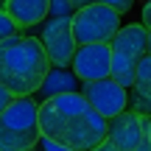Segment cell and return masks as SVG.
Wrapping results in <instances>:
<instances>
[{
  "instance_id": "cell-20",
  "label": "cell",
  "mask_w": 151,
  "mask_h": 151,
  "mask_svg": "<svg viewBox=\"0 0 151 151\" xmlns=\"http://www.w3.org/2000/svg\"><path fill=\"white\" fill-rule=\"evenodd\" d=\"M95 0H73V9L76 11H81V9H87V6H92Z\"/></svg>"
},
{
  "instance_id": "cell-10",
  "label": "cell",
  "mask_w": 151,
  "mask_h": 151,
  "mask_svg": "<svg viewBox=\"0 0 151 151\" xmlns=\"http://www.w3.org/2000/svg\"><path fill=\"white\" fill-rule=\"evenodd\" d=\"M3 11H9L20 28H34L50 17V0H6Z\"/></svg>"
},
{
  "instance_id": "cell-6",
  "label": "cell",
  "mask_w": 151,
  "mask_h": 151,
  "mask_svg": "<svg viewBox=\"0 0 151 151\" xmlns=\"http://www.w3.org/2000/svg\"><path fill=\"white\" fill-rule=\"evenodd\" d=\"M39 42L45 45L53 67H70L78 50L73 34V17H48L39 28Z\"/></svg>"
},
{
  "instance_id": "cell-16",
  "label": "cell",
  "mask_w": 151,
  "mask_h": 151,
  "mask_svg": "<svg viewBox=\"0 0 151 151\" xmlns=\"http://www.w3.org/2000/svg\"><path fill=\"white\" fill-rule=\"evenodd\" d=\"M95 3H104V6H109V9H115V11H120V14H126V11L134 6V0H95Z\"/></svg>"
},
{
  "instance_id": "cell-1",
  "label": "cell",
  "mask_w": 151,
  "mask_h": 151,
  "mask_svg": "<svg viewBox=\"0 0 151 151\" xmlns=\"http://www.w3.org/2000/svg\"><path fill=\"white\" fill-rule=\"evenodd\" d=\"M39 126L45 137L65 143L73 151H92L109 140V120L98 115L81 92L39 101Z\"/></svg>"
},
{
  "instance_id": "cell-8",
  "label": "cell",
  "mask_w": 151,
  "mask_h": 151,
  "mask_svg": "<svg viewBox=\"0 0 151 151\" xmlns=\"http://www.w3.org/2000/svg\"><path fill=\"white\" fill-rule=\"evenodd\" d=\"M70 67H73V73L81 78V84H87V81H101V78H112V45L109 42L78 45Z\"/></svg>"
},
{
  "instance_id": "cell-4",
  "label": "cell",
  "mask_w": 151,
  "mask_h": 151,
  "mask_svg": "<svg viewBox=\"0 0 151 151\" xmlns=\"http://www.w3.org/2000/svg\"><path fill=\"white\" fill-rule=\"evenodd\" d=\"M109 45H112V78L120 87L132 90L137 81L140 62L148 56V28L143 22H129Z\"/></svg>"
},
{
  "instance_id": "cell-14",
  "label": "cell",
  "mask_w": 151,
  "mask_h": 151,
  "mask_svg": "<svg viewBox=\"0 0 151 151\" xmlns=\"http://www.w3.org/2000/svg\"><path fill=\"white\" fill-rule=\"evenodd\" d=\"M50 17H76L73 0H50Z\"/></svg>"
},
{
  "instance_id": "cell-23",
  "label": "cell",
  "mask_w": 151,
  "mask_h": 151,
  "mask_svg": "<svg viewBox=\"0 0 151 151\" xmlns=\"http://www.w3.org/2000/svg\"><path fill=\"white\" fill-rule=\"evenodd\" d=\"M148 140H151V118H148Z\"/></svg>"
},
{
  "instance_id": "cell-12",
  "label": "cell",
  "mask_w": 151,
  "mask_h": 151,
  "mask_svg": "<svg viewBox=\"0 0 151 151\" xmlns=\"http://www.w3.org/2000/svg\"><path fill=\"white\" fill-rule=\"evenodd\" d=\"M129 109L151 118V56H146V59L140 62L137 81L129 90Z\"/></svg>"
},
{
  "instance_id": "cell-15",
  "label": "cell",
  "mask_w": 151,
  "mask_h": 151,
  "mask_svg": "<svg viewBox=\"0 0 151 151\" xmlns=\"http://www.w3.org/2000/svg\"><path fill=\"white\" fill-rule=\"evenodd\" d=\"M37 151H73V148H70V146H65V143H56V140H50V137H45V134H42V140H39Z\"/></svg>"
},
{
  "instance_id": "cell-22",
  "label": "cell",
  "mask_w": 151,
  "mask_h": 151,
  "mask_svg": "<svg viewBox=\"0 0 151 151\" xmlns=\"http://www.w3.org/2000/svg\"><path fill=\"white\" fill-rule=\"evenodd\" d=\"M148 56H151V28H148Z\"/></svg>"
},
{
  "instance_id": "cell-5",
  "label": "cell",
  "mask_w": 151,
  "mask_h": 151,
  "mask_svg": "<svg viewBox=\"0 0 151 151\" xmlns=\"http://www.w3.org/2000/svg\"><path fill=\"white\" fill-rule=\"evenodd\" d=\"M120 11L109 9L104 3H92L87 9L76 11L73 17V34L78 45H98V42H112L120 31Z\"/></svg>"
},
{
  "instance_id": "cell-3",
  "label": "cell",
  "mask_w": 151,
  "mask_h": 151,
  "mask_svg": "<svg viewBox=\"0 0 151 151\" xmlns=\"http://www.w3.org/2000/svg\"><path fill=\"white\" fill-rule=\"evenodd\" d=\"M42 140L39 104L22 95L9 109H0V151H37Z\"/></svg>"
},
{
  "instance_id": "cell-9",
  "label": "cell",
  "mask_w": 151,
  "mask_h": 151,
  "mask_svg": "<svg viewBox=\"0 0 151 151\" xmlns=\"http://www.w3.org/2000/svg\"><path fill=\"white\" fill-rule=\"evenodd\" d=\"M146 134H148V115H140L134 109H126L109 120V140L126 151H134Z\"/></svg>"
},
{
  "instance_id": "cell-17",
  "label": "cell",
  "mask_w": 151,
  "mask_h": 151,
  "mask_svg": "<svg viewBox=\"0 0 151 151\" xmlns=\"http://www.w3.org/2000/svg\"><path fill=\"white\" fill-rule=\"evenodd\" d=\"M17 101V95L9 90V87H0V109H9L11 104Z\"/></svg>"
},
{
  "instance_id": "cell-13",
  "label": "cell",
  "mask_w": 151,
  "mask_h": 151,
  "mask_svg": "<svg viewBox=\"0 0 151 151\" xmlns=\"http://www.w3.org/2000/svg\"><path fill=\"white\" fill-rule=\"evenodd\" d=\"M20 25H17V20L9 14V11L0 9V39H11V37H20Z\"/></svg>"
},
{
  "instance_id": "cell-24",
  "label": "cell",
  "mask_w": 151,
  "mask_h": 151,
  "mask_svg": "<svg viewBox=\"0 0 151 151\" xmlns=\"http://www.w3.org/2000/svg\"><path fill=\"white\" fill-rule=\"evenodd\" d=\"M3 3H6V0H3Z\"/></svg>"
},
{
  "instance_id": "cell-19",
  "label": "cell",
  "mask_w": 151,
  "mask_h": 151,
  "mask_svg": "<svg viewBox=\"0 0 151 151\" xmlns=\"http://www.w3.org/2000/svg\"><path fill=\"white\" fill-rule=\"evenodd\" d=\"M143 25H146V28H151V0H148L146 6H143Z\"/></svg>"
},
{
  "instance_id": "cell-7",
  "label": "cell",
  "mask_w": 151,
  "mask_h": 151,
  "mask_svg": "<svg viewBox=\"0 0 151 151\" xmlns=\"http://www.w3.org/2000/svg\"><path fill=\"white\" fill-rule=\"evenodd\" d=\"M81 95L90 101V106L106 120L118 118L120 112L129 109V90L120 87L115 78H101V81H87L81 84Z\"/></svg>"
},
{
  "instance_id": "cell-21",
  "label": "cell",
  "mask_w": 151,
  "mask_h": 151,
  "mask_svg": "<svg viewBox=\"0 0 151 151\" xmlns=\"http://www.w3.org/2000/svg\"><path fill=\"white\" fill-rule=\"evenodd\" d=\"M134 151H151V140H148V134L143 137V143H140V146H137Z\"/></svg>"
},
{
  "instance_id": "cell-2",
  "label": "cell",
  "mask_w": 151,
  "mask_h": 151,
  "mask_svg": "<svg viewBox=\"0 0 151 151\" xmlns=\"http://www.w3.org/2000/svg\"><path fill=\"white\" fill-rule=\"evenodd\" d=\"M50 67V56L39 37L0 39V87H9L17 98L37 95Z\"/></svg>"
},
{
  "instance_id": "cell-11",
  "label": "cell",
  "mask_w": 151,
  "mask_h": 151,
  "mask_svg": "<svg viewBox=\"0 0 151 151\" xmlns=\"http://www.w3.org/2000/svg\"><path fill=\"white\" fill-rule=\"evenodd\" d=\"M67 92H81V78L73 73V67H50L48 78L39 87L37 95L42 98V101H48V98L67 95Z\"/></svg>"
},
{
  "instance_id": "cell-18",
  "label": "cell",
  "mask_w": 151,
  "mask_h": 151,
  "mask_svg": "<svg viewBox=\"0 0 151 151\" xmlns=\"http://www.w3.org/2000/svg\"><path fill=\"white\" fill-rule=\"evenodd\" d=\"M92 151H126V148H120V146H115L112 140H104L98 148H92Z\"/></svg>"
}]
</instances>
